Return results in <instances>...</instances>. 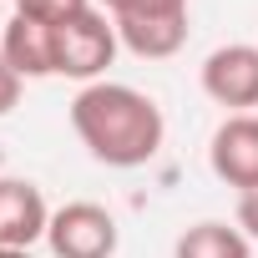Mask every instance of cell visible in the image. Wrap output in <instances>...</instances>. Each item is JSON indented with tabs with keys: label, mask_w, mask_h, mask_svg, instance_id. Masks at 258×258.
<instances>
[{
	"label": "cell",
	"mask_w": 258,
	"mask_h": 258,
	"mask_svg": "<svg viewBox=\"0 0 258 258\" xmlns=\"http://www.w3.org/2000/svg\"><path fill=\"white\" fill-rule=\"evenodd\" d=\"M71 132L81 137V147L101 167L132 172V167H147L162 152L167 116L147 91L126 86V81H91L71 101Z\"/></svg>",
	"instance_id": "6da1fadb"
},
{
	"label": "cell",
	"mask_w": 258,
	"mask_h": 258,
	"mask_svg": "<svg viewBox=\"0 0 258 258\" xmlns=\"http://www.w3.org/2000/svg\"><path fill=\"white\" fill-rule=\"evenodd\" d=\"M121 41H116V26L106 11H81L71 21L56 26V76H71L81 86L91 81H106V66L116 61Z\"/></svg>",
	"instance_id": "7a4b0ae2"
},
{
	"label": "cell",
	"mask_w": 258,
	"mask_h": 258,
	"mask_svg": "<svg viewBox=\"0 0 258 258\" xmlns=\"http://www.w3.org/2000/svg\"><path fill=\"white\" fill-rule=\"evenodd\" d=\"M46 248L56 258H116L121 248V228L116 218L101 208V203H66L51 213V228H46Z\"/></svg>",
	"instance_id": "3957f363"
},
{
	"label": "cell",
	"mask_w": 258,
	"mask_h": 258,
	"mask_svg": "<svg viewBox=\"0 0 258 258\" xmlns=\"http://www.w3.org/2000/svg\"><path fill=\"white\" fill-rule=\"evenodd\" d=\"M198 81H203V96L208 101L228 106V116L253 111L258 106V46L253 41H228V46L208 51Z\"/></svg>",
	"instance_id": "277c9868"
},
{
	"label": "cell",
	"mask_w": 258,
	"mask_h": 258,
	"mask_svg": "<svg viewBox=\"0 0 258 258\" xmlns=\"http://www.w3.org/2000/svg\"><path fill=\"white\" fill-rule=\"evenodd\" d=\"M208 167H213L218 182H228L238 192L258 187V116L253 111H238V116L218 121V132L208 142Z\"/></svg>",
	"instance_id": "5b68a950"
},
{
	"label": "cell",
	"mask_w": 258,
	"mask_h": 258,
	"mask_svg": "<svg viewBox=\"0 0 258 258\" xmlns=\"http://www.w3.org/2000/svg\"><path fill=\"white\" fill-rule=\"evenodd\" d=\"M46 192L31 177H0V248H36L51 228Z\"/></svg>",
	"instance_id": "8992f818"
},
{
	"label": "cell",
	"mask_w": 258,
	"mask_h": 258,
	"mask_svg": "<svg viewBox=\"0 0 258 258\" xmlns=\"http://www.w3.org/2000/svg\"><path fill=\"white\" fill-rule=\"evenodd\" d=\"M0 56L11 61L21 81H46L56 76V26L36 16H11L6 36H0Z\"/></svg>",
	"instance_id": "52a82bcc"
},
{
	"label": "cell",
	"mask_w": 258,
	"mask_h": 258,
	"mask_svg": "<svg viewBox=\"0 0 258 258\" xmlns=\"http://www.w3.org/2000/svg\"><path fill=\"white\" fill-rule=\"evenodd\" d=\"M172 258H253V243L238 233V223L203 218V223H192V228L177 233Z\"/></svg>",
	"instance_id": "ba28073f"
},
{
	"label": "cell",
	"mask_w": 258,
	"mask_h": 258,
	"mask_svg": "<svg viewBox=\"0 0 258 258\" xmlns=\"http://www.w3.org/2000/svg\"><path fill=\"white\" fill-rule=\"evenodd\" d=\"M111 26H116V21H111ZM116 41H121V51H132V56H142V61H167V56L182 51L187 21H121V26H116Z\"/></svg>",
	"instance_id": "9c48e42d"
},
{
	"label": "cell",
	"mask_w": 258,
	"mask_h": 258,
	"mask_svg": "<svg viewBox=\"0 0 258 258\" xmlns=\"http://www.w3.org/2000/svg\"><path fill=\"white\" fill-rule=\"evenodd\" d=\"M96 6L121 21H187V0H96Z\"/></svg>",
	"instance_id": "30bf717a"
},
{
	"label": "cell",
	"mask_w": 258,
	"mask_h": 258,
	"mask_svg": "<svg viewBox=\"0 0 258 258\" xmlns=\"http://www.w3.org/2000/svg\"><path fill=\"white\" fill-rule=\"evenodd\" d=\"M81 11H91V0H16V16H36V21H51V26H61Z\"/></svg>",
	"instance_id": "8fae6325"
},
{
	"label": "cell",
	"mask_w": 258,
	"mask_h": 258,
	"mask_svg": "<svg viewBox=\"0 0 258 258\" xmlns=\"http://www.w3.org/2000/svg\"><path fill=\"white\" fill-rule=\"evenodd\" d=\"M21 86H26V81L11 71V61H6V56H0V116H11V111L21 106Z\"/></svg>",
	"instance_id": "7c38bea8"
},
{
	"label": "cell",
	"mask_w": 258,
	"mask_h": 258,
	"mask_svg": "<svg viewBox=\"0 0 258 258\" xmlns=\"http://www.w3.org/2000/svg\"><path fill=\"white\" fill-rule=\"evenodd\" d=\"M238 233L248 238V243H258V187L253 192H238Z\"/></svg>",
	"instance_id": "4fadbf2b"
},
{
	"label": "cell",
	"mask_w": 258,
	"mask_h": 258,
	"mask_svg": "<svg viewBox=\"0 0 258 258\" xmlns=\"http://www.w3.org/2000/svg\"><path fill=\"white\" fill-rule=\"evenodd\" d=\"M0 258H36L31 248H0Z\"/></svg>",
	"instance_id": "5bb4252c"
}]
</instances>
